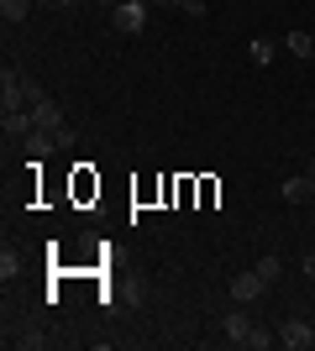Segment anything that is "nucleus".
I'll return each mask as SVG.
<instances>
[{"label":"nucleus","instance_id":"3","mask_svg":"<svg viewBox=\"0 0 315 351\" xmlns=\"http://www.w3.org/2000/svg\"><path fill=\"white\" fill-rule=\"evenodd\" d=\"M263 289H268V283L257 278V273H237V278H231V299H237V304H253V299H263Z\"/></svg>","mask_w":315,"mask_h":351},{"label":"nucleus","instance_id":"8","mask_svg":"<svg viewBox=\"0 0 315 351\" xmlns=\"http://www.w3.org/2000/svg\"><path fill=\"white\" fill-rule=\"evenodd\" d=\"M257 278L263 283H279V273H284V263H279V257H273V252H263V257H257V267H253Z\"/></svg>","mask_w":315,"mask_h":351},{"label":"nucleus","instance_id":"19","mask_svg":"<svg viewBox=\"0 0 315 351\" xmlns=\"http://www.w3.org/2000/svg\"><path fill=\"white\" fill-rule=\"evenodd\" d=\"M310 178H315V158H310Z\"/></svg>","mask_w":315,"mask_h":351},{"label":"nucleus","instance_id":"12","mask_svg":"<svg viewBox=\"0 0 315 351\" xmlns=\"http://www.w3.org/2000/svg\"><path fill=\"white\" fill-rule=\"evenodd\" d=\"M16 273H21V263H16V257H11V252H5V257H0V278H5V283H11V278H16Z\"/></svg>","mask_w":315,"mask_h":351},{"label":"nucleus","instance_id":"1","mask_svg":"<svg viewBox=\"0 0 315 351\" xmlns=\"http://www.w3.org/2000/svg\"><path fill=\"white\" fill-rule=\"evenodd\" d=\"M148 16H152L148 0H116V5H110V27L137 37V32H148Z\"/></svg>","mask_w":315,"mask_h":351},{"label":"nucleus","instance_id":"6","mask_svg":"<svg viewBox=\"0 0 315 351\" xmlns=\"http://www.w3.org/2000/svg\"><path fill=\"white\" fill-rule=\"evenodd\" d=\"M247 58H253L257 69H268V63L279 58V43H273V37H253V43H247Z\"/></svg>","mask_w":315,"mask_h":351},{"label":"nucleus","instance_id":"16","mask_svg":"<svg viewBox=\"0 0 315 351\" xmlns=\"http://www.w3.org/2000/svg\"><path fill=\"white\" fill-rule=\"evenodd\" d=\"M58 5H63V11H74V5H79V0H58Z\"/></svg>","mask_w":315,"mask_h":351},{"label":"nucleus","instance_id":"4","mask_svg":"<svg viewBox=\"0 0 315 351\" xmlns=\"http://www.w3.org/2000/svg\"><path fill=\"white\" fill-rule=\"evenodd\" d=\"M279 346L305 351V346H310V325H305V320H284V325H279Z\"/></svg>","mask_w":315,"mask_h":351},{"label":"nucleus","instance_id":"18","mask_svg":"<svg viewBox=\"0 0 315 351\" xmlns=\"http://www.w3.org/2000/svg\"><path fill=\"white\" fill-rule=\"evenodd\" d=\"M310 346H315V325H310Z\"/></svg>","mask_w":315,"mask_h":351},{"label":"nucleus","instance_id":"9","mask_svg":"<svg viewBox=\"0 0 315 351\" xmlns=\"http://www.w3.org/2000/svg\"><path fill=\"white\" fill-rule=\"evenodd\" d=\"M53 142H58L53 132H27V152H32V158H47V152H53Z\"/></svg>","mask_w":315,"mask_h":351},{"label":"nucleus","instance_id":"13","mask_svg":"<svg viewBox=\"0 0 315 351\" xmlns=\"http://www.w3.org/2000/svg\"><path fill=\"white\" fill-rule=\"evenodd\" d=\"M273 341H279V336H268V330H253V341H247V346H253V351H268Z\"/></svg>","mask_w":315,"mask_h":351},{"label":"nucleus","instance_id":"7","mask_svg":"<svg viewBox=\"0 0 315 351\" xmlns=\"http://www.w3.org/2000/svg\"><path fill=\"white\" fill-rule=\"evenodd\" d=\"M284 47L294 53V58H305V63L315 58V37H310V32H289V37H284Z\"/></svg>","mask_w":315,"mask_h":351},{"label":"nucleus","instance_id":"11","mask_svg":"<svg viewBox=\"0 0 315 351\" xmlns=\"http://www.w3.org/2000/svg\"><path fill=\"white\" fill-rule=\"evenodd\" d=\"M158 5H179L184 16H205V0H158Z\"/></svg>","mask_w":315,"mask_h":351},{"label":"nucleus","instance_id":"10","mask_svg":"<svg viewBox=\"0 0 315 351\" xmlns=\"http://www.w3.org/2000/svg\"><path fill=\"white\" fill-rule=\"evenodd\" d=\"M27 11H32V0H0V16H5V21H27Z\"/></svg>","mask_w":315,"mask_h":351},{"label":"nucleus","instance_id":"17","mask_svg":"<svg viewBox=\"0 0 315 351\" xmlns=\"http://www.w3.org/2000/svg\"><path fill=\"white\" fill-rule=\"evenodd\" d=\"M95 5H116V0H95Z\"/></svg>","mask_w":315,"mask_h":351},{"label":"nucleus","instance_id":"14","mask_svg":"<svg viewBox=\"0 0 315 351\" xmlns=\"http://www.w3.org/2000/svg\"><path fill=\"white\" fill-rule=\"evenodd\" d=\"M16 346H27V351H37V346H43V336H37V330H21V336H16Z\"/></svg>","mask_w":315,"mask_h":351},{"label":"nucleus","instance_id":"15","mask_svg":"<svg viewBox=\"0 0 315 351\" xmlns=\"http://www.w3.org/2000/svg\"><path fill=\"white\" fill-rule=\"evenodd\" d=\"M305 278H315V252H305Z\"/></svg>","mask_w":315,"mask_h":351},{"label":"nucleus","instance_id":"2","mask_svg":"<svg viewBox=\"0 0 315 351\" xmlns=\"http://www.w3.org/2000/svg\"><path fill=\"white\" fill-rule=\"evenodd\" d=\"M253 330H257V325L247 320L242 309H231V315H226V320H221V336L231 341V346H247V341H253Z\"/></svg>","mask_w":315,"mask_h":351},{"label":"nucleus","instance_id":"5","mask_svg":"<svg viewBox=\"0 0 315 351\" xmlns=\"http://www.w3.org/2000/svg\"><path fill=\"white\" fill-rule=\"evenodd\" d=\"M284 199H289V205H305V199H315V178H310V173L284 178Z\"/></svg>","mask_w":315,"mask_h":351}]
</instances>
